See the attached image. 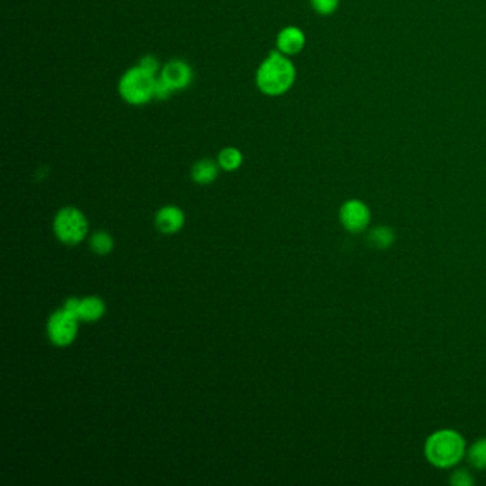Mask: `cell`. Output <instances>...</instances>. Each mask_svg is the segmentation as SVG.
<instances>
[{
	"instance_id": "6da1fadb",
	"label": "cell",
	"mask_w": 486,
	"mask_h": 486,
	"mask_svg": "<svg viewBox=\"0 0 486 486\" xmlns=\"http://www.w3.org/2000/svg\"><path fill=\"white\" fill-rule=\"evenodd\" d=\"M295 80L292 61L279 50L271 51L257 71V86L267 95L286 93Z\"/></svg>"
},
{
	"instance_id": "7a4b0ae2",
	"label": "cell",
	"mask_w": 486,
	"mask_h": 486,
	"mask_svg": "<svg viewBox=\"0 0 486 486\" xmlns=\"http://www.w3.org/2000/svg\"><path fill=\"white\" fill-rule=\"evenodd\" d=\"M423 452L430 465L448 469L462 460L466 453V445L459 432L453 429H440L428 436Z\"/></svg>"
},
{
	"instance_id": "3957f363",
	"label": "cell",
	"mask_w": 486,
	"mask_h": 486,
	"mask_svg": "<svg viewBox=\"0 0 486 486\" xmlns=\"http://www.w3.org/2000/svg\"><path fill=\"white\" fill-rule=\"evenodd\" d=\"M155 76L141 66L128 68L118 83L120 95L133 105H141L154 98Z\"/></svg>"
},
{
	"instance_id": "277c9868",
	"label": "cell",
	"mask_w": 486,
	"mask_h": 486,
	"mask_svg": "<svg viewBox=\"0 0 486 486\" xmlns=\"http://www.w3.org/2000/svg\"><path fill=\"white\" fill-rule=\"evenodd\" d=\"M54 232L61 242L76 245L87 234V221L77 208L66 207L54 218Z\"/></svg>"
},
{
	"instance_id": "5b68a950",
	"label": "cell",
	"mask_w": 486,
	"mask_h": 486,
	"mask_svg": "<svg viewBox=\"0 0 486 486\" xmlns=\"http://www.w3.org/2000/svg\"><path fill=\"white\" fill-rule=\"evenodd\" d=\"M77 316L71 315L64 308L56 311L47 324V332L51 342L58 346L71 343L77 334Z\"/></svg>"
},
{
	"instance_id": "8992f818",
	"label": "cell",
	"mask_w": 486,
	"mask_h": 486,
	"mask_svg": "<svg viewBox=\"0 0 486 486\" xmlns=\"http://www.w3.org/2000/svg\"><path fill=\"white\" fill-rule=\"evenodd\" d=\"M339 219L346 231L356 234L368 228L371 212L361 200H348L339 208Z\"/></svg>"
},
{
	"instance_id": "52a82bcc",
	"label": "cell",
	"mask_w": 486,
	"mask_h": 486,
	"mask_svg": "<svg viewBox=\"0 0 486 486\" xmlns=\"http://www.w3.org/2000/svg\"><path fill=\"white\" fill-rule=\"evenodd\" d=\"M160 77L171 87L172 91L181 90L190 86L192 80V70L182 60H171L162 67Z\"/></svg>"
},
{
	"instance_id": "ba28073f",
	"label": "cell",
	"mask_w": 486,
	"mask_h": 486,
	"mask_svg": "<svg viewBox=\"0 0 486 486\" xmlns=\"http://www.w3.org/2000/svg\"><path fill=\"white\" fill-rule=\"evenodd\" d=\"M304 44H305V36L295 26H288L282 29L276 36V47L285 56L299 53Z\"/></svg>"
},
{
	"instance_id": "9c48e42d",
	"label": "cell",
	"mask_w": 486,
	"mask_h": 486,
	"mask_svg": "<svg viewBox=\"0 0 486 486\" xmlns=\"http://www.w3.org/2000/svg\"><path fill=\"white\" fill-rule=\"evenodd\" d=\"M184 224V214L180 208L168 205L161 208L155 215V225L164 234L177 232Z\"/></svg>"
},
{
	"instance_id": "30bf717a",
	"label": "cell",
	"mask_w": 486,
	"mask_h": 486,
	"mask_svg": "<svg viewBox=\"0 0 486 486\" xmlns=\"http://www.w3.org/2000/svg\"><path fill=\"white\" fill-rule=\"evenodd\" d=\"M366 239H368L371 247H373L376 249H386L393 244L395 232H393V229H391L386 225H378V227H373L368 232Z\"/></svg>"
},
{
	"instance_id": "8fae6325",
	"label": "cell",
	"mask_w": 486,
	"mask_h": 486,
	"mask_svg": "<svg viewBox=\"0 0 486 486\" xmlns=\"http://www.w3.org/2000/svg\"><path fill=\"white\" fill-rule=\"evenodd\" d=\"M218 174L217 164L212 160H200L191 170V177L198 184H210Z\"/></svg>"
},
{
	"instance_id": "7c38bea8",
	"label": "cell",
	"mask_w": 486,
	"mask_h": 486,
	"mask_svg": "<svg viewBox=\"0 0 486 486\" xmlns=\"http://www.w3.org/2000/svg\"><path fill=\"white\" fill-rule=\"evenodd\" d=\"M104 309H105L104 302L100 298H97V296H87V298L81 299L78 319L95 321V319L101 318V315L104 314Z\"/></svg>"
},
{
	"instance_id": "4fadbf2b",
	"label": "cell",
	"mask_w": 486,
	"mask_h": 486,
	"mask_svg": "<svg viewBox=\"0 0 486 486\" xmlns=\"http://www.w3.org/2000/svg\"><path fill=\"white\" fill-rule=\"evenodd\" d=\"M467 460L469 463L477 469V470H485L486 469V438L477 439L467 450Z\"/></svg>"
},
{
	"instance_id": "5bb4252c",
	"label": "cell",
	"mask_w": 486,
	"mask_h": 486,
	"mask_svg": "<svg viewBox=\"0 0 486 486\" xmlns=\"http://www.w3.org/2000/svg\"><path fill=\"white\" fill-rule=\"evenodd\" d=\"M242 162V154L235 147H225L218 154V164L225 171L237 170Z\"/></svg>"
},
{
	"instance_id": "9a60e30c",
	"label": "cell",
	"mask_w": 486,
	"mask_h": 486,
	"mask_svg": "<svg viewBox=\"0 0 486 486\" xmlns=\"http://www.w3.org/2000/svg\"><path fill=\"white\" fill-rule=\"evenodd\" d=\"M90 245H91L94 252H97L100 255H104V254H107V252H110L113 249V238L107 232L98 231V232H95L91 237Z\"/></svg>"
},
{
	"instance_id": "2e32d148",
	"label": "cell",
	"mask_w": 486,
	"mask_h": 486,
	"mask_svg": "<svg viewBox=\"0 0 486 486\" xmlns=\"http://www.w3.org/2000/svg\"><path fill=\"white\" fill-rule=\"evenodd\" d=\"M311 4L316 13L328 16L336 10L339 0H311Z\"/></svg>"
},
{
	"instance_id": "e0dca14e",
	"label": "cell",
	"mask_w": 486,
	"mask_h": 486,
	"mask_svg": "<svg viewBox=\"0 0 486 486\" xmlns=\"http://www.w3.org/2000/svg\"><path fill=\"white\" fill-rule=\"evenodd\" d=\"M450 483L455 486H470L473 483V477L466 469H459L452 475Z\"/></svg>"
},
{
	"instance_id": "ac0fdd59",
	"label": "cell",
	"mask_w": 486,
	"mask_h": 486,
	"mask_svg": "<svg viewBox=\"0 0 486 486\" xmlns=\"http://www.w3.org/2000/svg\"><path fill=\"white\" fill-rule=\"evenodd\" d=\"M171 93H172L171 87L161 77H157L155 78V86H154V98L165 100Z\"/></svg>"
},
{
	"instance_id": "d6986e66",
	"label": "cell",
	"mask_w": 486,
	"mask_h": 486,
	"mask_svg": "<svg viewBox=\"0 0 486 486\" xmlns=\"http://www.w3.org/2000/svg\"><path fill=\"white\" fill-rule=\"evenodd\" d=\"M138 66H141L144 70L150 71V73L154 74V76L157 74L158 67H160V64H158V61H157V58H155L154 56H145V57H143Z\"/></svg>"
},
{
	"instance_id": "ffe728a7",
	"label": "cell",
	"mask_w": 486,
	"mask_h": 486,
	"mask_svg": "<svg viewBox=\"0 0 486 486\" xmlns=\"http://www.w3.org/2000/svg\"><path fill=\"white\" fill-rule=\"evenodd\" d=\"M80 304H81L80 299H77V298H68V299L66 301V304H64V309H66L67 312H70L71 315H74V316L78 318V314H80Z\"/></svg>"
}]
</instances>
